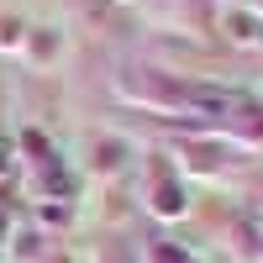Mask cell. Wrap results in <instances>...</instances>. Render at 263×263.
<instances>
[{
    "instance_id": "1",
    "label": "cell",
    "mask_w": 263,
    "mask_h": 263,
    "mask_svg": "<svg viewBox=\"0 0 263 263\" xmlns=\"http://www.w3.org/2000/svg\"><path fill=\"white\" fill-rule=\"evenodd\" d=\"M227 32H232V42L253 48V42H263V16H253V11H227Z\"/></svg>"
},
{
    "instance_id": "2",
    "label": "cell",
    "mask_w": 263,
    "mask_h": 263,
    "mask_svg": "<svg viewBox=\"0 0 263 263\" xmlns=\"http://www.w3.org/2000/svg\"><path fill=\"white\" fill-rule=\"evenodd\" d=\"M158 211H184V190L179 184H163L158 190Z\"/></svg>"
}]
</instances>
